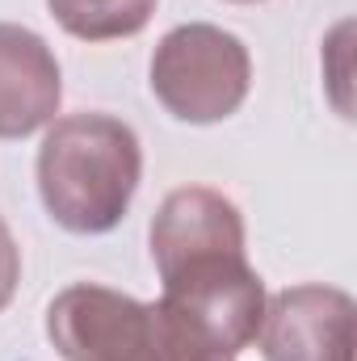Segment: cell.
Segmentation results:
<instances>
[{
    "instance_id": "cell-1",
    "label": "cell",
    "mask_w": 357,
    "mask_h": 361,
    "mask_svg": "<svg viewBox=\"0 0 357 361\" xmlns=\"http://www.w3.org/2000/svg\"><path fill=\"white\" fill-rule=\"evenodd\" d=\"M160 302L219 357L248 349L265 319V286L244 252V214L206 185L173 189L152 219Z\"/></svg>"
},
{
    "instance_id": "cell-2",
    "label": "cell",
    "mask_w": 357,
    "mask_h": 361,
    "mask_svg": "<svg viewBox=\"0 0 357 361\" xmlns=\"http://www.w3.org/2000/svg\"><path fill=\"white\" fill-rule=\"evenodd\" d=\"M143 177L139 135L109 114L55 118L38 147V193L47 214L72 235L114 231Z\"/></svg>"
},
{
    "instance_id": "cell-3",
    "label": "cell",
    "mask_w": 357,
    "mask_h": 361,
    "mask_svg": "<svg viewBox=\"0 0 357 361\" xmlns=\"http://www.w3.org/2000/svg\"><path fill=\"white\" fill-rule=\"evenodd\" d=\"M47 336L63 361H227L164 302H139L97 281L55 294L47 307Z\"/></svg>"
},
{
    "instance_id": "cell-4",
    "label": "cell",
    "mask_w": 357,
    "mask_h": 361,
    "mask_svg": "<svg viewBox=\"0 0 357 361\" xmlns=\"http://www.w3.org/2000/svg\"><path fill=\"white\" fill-rule=\"evenodd\" d=\"M253 89L248 47L210 21H189L160 38L152 55V92L156 101L193 126L231 118Z\"/></svg>"
},
{
    "instance_id": "cell-5",
    "label": "cell",
    "mask_w": 357,
    "mask_h": 361,
    "mask_svg": "<svg viewBox=\"0 0 357 361\" xmlns=\"http://www.w3.org/2000/svg\"><path fill=\"white\" fill-rule=\"evenodd\" d=\"M265 361H353V298L337 286H290L265 298Z\"/></svg>"
},
{
    "instance_id": "cell-6",
    "label": "cell",
    "mask_w": 357,
    "mask_h": 361,
    "mask_svg": "<svg viewBox=\"0 0 357 361\" xmlns=\"http://www.w3.org/2000/svg\"><path fill=\"white\" fill-rule=\"evenodd\" d=\"M59 59L42 34L0 21V139H25L59 114Z\"/></svg>"
},
{
    "instance_id": "cell-7",
    "label": "cell",
    "mask_w": 357,
    "mask_h": 361,
    "mask_svg": "<svg viewBox=\"0 0 357 361\" xmlns=\"http://www.w3.org/2000/svg\"><path fill=\"white\" fill-rule=\"evenodd\" d=\"M51 17L80 42H109V38H131L139 34L156 0H47Z\"/></svg>"
},
{
    "instance_id": "cell-8",
    "label": "cell",
    "mask_w": 357,
    "mask_h": 361,
    "mask_svg": "<svg viewBox=\"0 0 357 361\" xmlns=\"http://www.w3.org/2000/svg\"><path fill=\"white\" fill-rule=\"evenodd\" d=\"M17 281H21V248H17V240H13L8 223L0 219V311L13 302Z\"/></svg>"
},
{
    "instance_id": "cell-9",
    "label": "cell",
    "mask_w": 357,
    "mask_h": 361,
    "mask_svg": "<svg viewBox=\"0 0 357 361\" xmlns=\"http://www.w3.org/2000/svg\"><path fill=\"white\" fill-rule=\"evenodd\" d=\"M236 4H257V0H236Z\"/></svg>"
},
{
    "instance_id": "cell-10",
    "label": "cell",
    "mask_w": 357,
    "mask_h": 361,
    "mask_svg": "<svg viewBox=\"0 0 357 361\" xmlns=\"http://www.w3.org/2000/svg\"><path fill=\"white\" fill-rule=\"evenodd\" d=\"M227 361H236V357H227Z\"/></svg>"
}]
</instances>
